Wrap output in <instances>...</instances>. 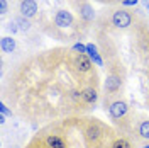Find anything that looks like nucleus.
Returning a JSON list of instances; mask_svg holds the SVG:
<instances>
[{"label": "nucleus", "instance_id": "f257e3e1", "mask_svg": "<svg viewBox=\"0 0 149 148\" xmlns=\"http://www.w3.org/2000/svg\"><path fill=\"white\" fill-rule=\"evenodd\" d=\"M107 126L98 119H90L83 128V140L86 148H103L107 141Z\"/></svg>", "mask_w": 149, "mask_h": 148}, {"label": "nucleus", "instance_id": "f03ea898", "mask_svg": "<svg viewBox=\"0 0 149 148\" xmlns=\"http://www.w3.org/2000/svg\"><path fill=\"white\" fill-rule=\"evenodd\" d=\"M122 85H124V78H122V75L117 73L115 70H110V73L107 75V78H105V82H103L105 95H107V97L117 95V94L122 90Z\"/></svg>", "mask_w": 149, "mask_h": 148}, {"label": "nucleus", "instance_id": "7ed1b4c3", "mask_svg": "<svg viewBox=\"0 0 149 148\" xmlns=\"http://www.w3.org/2000/svg\"><path fill=\"white\" fill-rule=\"evenodd\" d=\"M109 114L113 121H122L127 118L129 114V104L122 99H115L113 102L109 104Z\"/></svg>", "mask_w": 149, "mask_h": 148}, {"label": "nucleus", "instance_id": "20e7f679", "mask_svg": "<svg viewBox=\"0 0 149 148\" xmlns=\"http://www.w3.org/2000/svg\"><path fill=\"white\" fill-rule=\"evenodd\" d=\"M73 66H74V70H76L80 75H86V73H92L93 61L88 58V55L76 53L74 58H73Z\"/></svg>", "mask_w": 149, "mask_h": 148}, {"label": "nucleus", "instance_id": "39448f33", "mask_svg": "<svg viewBox=\"0 0 149 148\" xmlns=\"http://www.w3.org/2000/svg\"><path fill=\"white\" fill-rule=\"evenodd\" d=\"M112 24L117 29H125L132 24V14L125 9H119L112 14Z\"/></svg>", "mask_w": 149, "mask_h": 148}, {"label": "nucleus", "instance_id": "423d86ee", "mask_svg": "<svg viewBox=\"0 0 149 148\" xmlns=\"http://www.w3.org/2000/svg\"><path fill=\"white\" fill-rule=\"evenodd\" d=\"M37 10H39V5H37L36 0H20L19 12H20V16H22V17H26V19L36 17Z\"/></svg>", "mask_w": 149, "mask_h": 148}, {"label": "nucleus", "instance_id": "0eeeda50", "mask_svg": "<svg viewBox=\"0 0 149 148\" xmlns=\"http://www.w3.org/2000/svg\"><path fill=\"white\" fill-rule=\"evenodd\" d=\"M54 24L58 26V27H61V29L73 26V14H71L70 10H66V9H59L58 12H56V16H54Z\"/></svg>", "mask_w": 149, "mask_h": 148}, {"label": "nucleus", "instance_id": "6e6552de", "mask_svg": "<svg viewBox=\"0 0 149 148\" xmlns=\"http://www.w3.org/2000/svg\"><path fill=\"white\" fill-rule=\"evenodd\" d=\"M81 97H83V104L86 106H95L98 101V90L95 85H86L81 89Z\"/></svg>", "mask_w": 149, "mask_h": 148}, {"label": "nucleus", "instance_id": "1a4fd4ad", "mask_svg": "<svg viewBox=\"0 0 149 148\" xmlns=\"http://www.w3.org/2000/svg\"><path fill=\"white\" fill-rule=\"evenodd\" d=\"M44 143L47 145V148H68V141H66L61 135L51 133L44 138Z\"/></svg>", "mask_w": 149, "mask_h": 148}, {"label": "nucleus", "instance_id": "9d476101", "mask_svg": "<svg viewBox=\"0 0 149 148\" xmlns=\"http://www.w3.org/2000/svg\"><path fill=\"white\" fill-rule=\"evenodd\" d=\"M78 14H80V17L83 19L85 22H92L93 19H95L93 7L88 4V2H81V4L78 5Z\"/></svg>", "mask_w": 149, "mask_h": 148}, {"label": "nucleus", "instance_id": "9b49d317", "mask_svg": "<svg viewBox=\"0 0 149 148\" xmlns=\"http://www.w3.org/2000/svg\"><path fill=\"white\" fill-rule=\"evenodd\" d=\"M86 55H88V58L93 61V65L97 66H103V60L102 56H100V53H98V49H97V46L93 44V43H88L86 44Z\"/></svg>", "mask_w": 149, "mask_h": 148}, {"label": "nucleus", "instance_id": "f8f14e48", "mask_svg": "<svg viewBox=\"0 0 149 148\" xmlns=\"http://www.w3.org/2000/svg\"><path fill=\"white\" fill-rule=\"evenodd\" d=\"M136 133H137L139 140L148 141V143H149V119H148V118H146V119H141L139 123H137Z\"/></svg>", "mask_w": 149, "mask_h": 148}, {"label": "nucleus", "instance_id": "ddd939ff", "mask_svg": "<svg viewBox=\"0 0 149 148\" xmlns=\"http://www.w3.org/2000/svg\"><path fill=\"white\" fill-rule=\"evenodd\" d=\"M0 48H2L3 53H14L15 48H17V43L12 36H3L0 39Z\"/></svg>", "mask_w": 149, "mask_h": 148}, {"label": "nucleus", "instance_id": "4468645a", "mask_svg": "<svg viewBox=\"0 0 149 148\" xmlns=\"http://www.w3.org/2000/svg\"><path fill=\"white\" fill-rule=\"evenodd\" d=\"M110 148H132V143H130L127 138L120 136V138H113L112 140Z\"/></svg>", "mask_w": 149, "mask_h": 148}, {"label": "nucleus", "instance_id": "2eb2a0df", "mask_svg": "<svg viewBox=\"0 0 149 148\" xmlns=\"http://www.w3.org/2000/svg\"><path fill=\"white\" fill-rule=\"evenodd\" d=\"M15 22H17V26H19V31H22V32H29L31 27H32V24L29 22V19L22 17V16L15 19Z\"/></svg>", "mask_w": 149, "mask_h": 148}, {"label": "nucleus", "instance_id": "dca6fc26", "mask_svg": "<svg viewBox=\"0 0 149 148\" xmlns=\"http://www.w3.org/2000/svg\"><path fill=\"white\" fill-rule=\"evenodd\" d=\"M73 51H76V53H81V55H86V44L74 43V44H73Z\"/></svg>", "mask_w": 149, "mask_h": 148}, {"label": "nucleus", "instance_id": "f3484780", "mask_svg": "<svg viewBox=\"0 0 149 148\" xmlns=\"http://www.w3.org/2000/svg\"><path fill=\"white\" fill-rule=\"evenodd\" d=\"M27 148H47V145L44 143V140H34Z\"/></svg>", "mask_w": 149, "mask_h": 148}, {"label": "nucleus", "instance_id": "a211bd4d", "mask_svg": "<svg viewBox=\"0 0 149 148\" xmlns=\"http://www.w3.org/2000/svg\"><path fill=\"white\" fill-rule=\"evenodd\" d=\"M7 29H9L12 34H17V32H19V26H17V22H15V19H14V20H10L9 24H7Z\"/></svg>", "mask_w": 149, "mask_h": 148}, {"label": "nucleus", "instance_id": "6ab92c4d", "mask_svg": "<svg viewBox=\"0 0 149 148\" xmlns=\"http://www.w3.org/2000/svg\"><path fill=\"white\" fill-rule=\"evenodd\" d=\"M7 12H9V4H7V0H0V14L5 16Z\"/></svg>", "mask_w": 149, "mask_h": 148}, {"label": "nucleus", "instance_id": "aec40b11", "mask_svg": "<svg viewBox=\"0 0 149 148\" xmlns=\"http://www.w3.org/2000/svg\"><path fill=\"white\" fill-rule=\"evenodd\" d=\"M137 4H139V0H122L124 7H136Z\"/></svg>", "mask_w": 149, "mask_h": 148}, {"label": "nucleus", "instance_id": "412c9836", "mask_svg": "<svg viewBox=\"0 0 149 148\" xmlns=\"http://www.w3.org/2000/svg\"><path fill=\"white\" fill-rule=\"evenodd\" d=\"M0 111H2L3 116H10V118H12V112L7 109V106H5V104H0Z\"/></svg>", "mask_w": 149, "mask_h": 148}, {"label": "nucleus", "instance_id": "4be33fe9", "mask_svg": "<svg viewBox=\"0 0 149 148\" xmlns=\"http://www.w3.org/2000/svg\"><path fill=\"white\" fill-rule=\"evenodd\" d=\"M146 10H148V12H149V2H148V4H146Z\"/></svg>", "mask_w": 149, "mask_h": 148}, {"label": "nucleus", "instance_id": "5701e85b", "mask_svg": "<svg viewBox=\"0 0 149 148\" xmlns=\"http://www.w3.org/2000/svg\"><path fill=\"white\" fill-rule=\"evenodd\" d=\"M148 89H149V73H148Z\"/></svg>", "mask_w": 149, "mask_h": 148}, {"label": "nucleus", "instance_id": "b1692460", "mask_svg": "<svg viewBox=\"0 0 149 148\" xmlns=\"http://www.w3.org/2000/svg\"><path fill=\"white\" fill-rule=\"evenodd\" d=\"M142 148H149V143H148V145H144V147H142Z\"/></svg>", "mask_w": 149, "mask_h": 148}, {"label": "nucleus", "instance_id": "393cba45", "mask_svg": "<svg viewBox=\"0 0 149 148\" xmlns=\"http://www.w3.org/2000/svg\"><path fill=\"white\" fill-rule=\"evenodd\" d=\"M142 2H144V4H148V2H149V0H142Z\"/></svg>", "mask_w": 149, "mask_h": 148}]
</instances>
